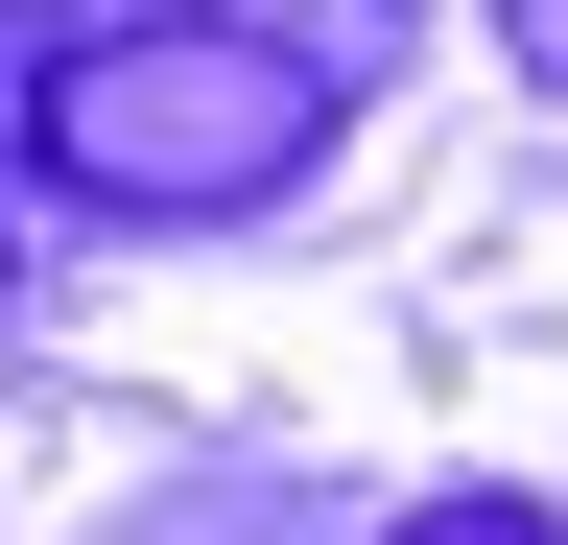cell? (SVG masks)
<instances>
[{
	"label": "cell",
	"mask_w": 568,
	"mask_h": 545,
	"mask_svg": "<svg viewBox=\"0 0 568 545\" xmlns=\"http://www.w3.org/2000/svg\"><path fill=\"white\" fill-rule=\"evenodd\" d=\"M521 24H545V72H568V0H521Z\"/></svg>",
	"instance_id": "obj_1"
}]
</instances>
